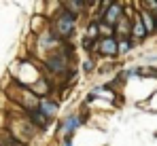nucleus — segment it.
Here are the masks:
<instances>
[{"instance_id":"obj_12","label":"nucleus","mask_w":157,"mask_h":146,"mask_svg":"<svg viewBox=\"0 0 157 146\" xmlns=\"http://www.w3.org/2000/svg\"><path fill=\"white\" fill-rule=\"evenodd\" d=\"M85 6H87L85 2H75V0L72 2H64V9H68V13H72V15H78Z\"/></svg>"},{"instance_id":"obj_7","label":"nucleus","mask_w":157,"mask_h":146,"mask_svg":"<svg viewBox=\"0 0 157 146\" xmlns=\"http://www.w3.org/2000/svg\"><path fill=\"white\" fill-rule=\"evenodd\" d=\"M130 36H134V38H138V40H142V38H147L149 34H147V30H144V25H142V21H140V17H138V13L134 15V19H132V34Z\"/></svg>"},{"instance_id":"obj_15","label":"nucleus","mask_w":157,"mask_h":146,"mask_svg":"<svg viewBox=\"0 0 157 146\" xmlns=\"http://www.w3.org/2000/svg\"><path fill=\"white\" fill-rule=\"evenodd\" d=\"M98 34H100V32H98V24H96V21H94V24H89V30H87V38H89V40H94Z\"/></svg>"},{"instance_id":"obj_4","label":"nucleus","mask_w":157,"mask_h":146,"mask_svg":"<svg viewBox=\"0 0 157 146\" xmlns=\"http://www.w3.org/2000/svg\"><path fill=\"white\" fill-rule=\"evenodd\" d=\"M28 119H30V125L36 127V129H47V125H49V119H47L43 112H38L36 108L28 110Z\"/></svg>"},{"instance_id":"obj_14","label":"nucleus","mask_w":157,"mask_h":146,"mask_svg":"<svg viewBox=\"0 0 157 146\" xmlns=\"http://www.w3.org/2000/svg\"><path fill=\"white\" fill-rule=\"evenodd\" d=\"M132 47H134V45H132L130 38H121V40H117V53H128Z\"/></svg>"},{"instance_id":"obj_17","label":"nucleus","mask_w":157,"mask_h":146,"mask_svg":"<svg viewBox=\"0 0 157 146\" xmlns=\"http://www.w3.org/2000/svg\"><path fill=\"white\" fill-rule=\"evenodd\" d=\"M91 68H94V59H87V62L83 64V70H87V72H89Z\"/></svg>"},{"instance_id":"obj_9","label":"nucleus","mask_w":157,"mask_h":146,"mask_svg":"<svg viewBox=\"0 0 157 146\" xmlns=\"http://www.w3.org/2000/svg\"><path fill=\"white\" fill-rule=\"evenodd\" d=\"M98 49H100L102 55H110V57H113V55H117V40H115V38H104Z\"/></svg>"},{"instance_id":"obj_10","label":"nucleus","mask_w":157,"mask_h":146,"mask_svg":"<svg viewBox=\"0 0 157 146\" xmlns=\"http://www.w3.org/2000/svg\"><path fill=\"white\" fill-rule=\"evenodd\" d=\"M81 123H83V117H78V114H70V117H68V119L64 121V131H66V133L70 136V133H72V131L77 129Z\"/></svg>"},{"instance_id":"obj_11","label":"nucleus","mask_w":157,"mask_h":146,"mask_svg":"<svg viewBox=\"0 0 157 146\" xmlns=\"http://www.w3.org/2000/svg\"><path fill=\"white\" fill-rule=\"evenodd\" d=\"M47 89H49V87H47V80H45L43 76L32 85V91H34L36 95H47Z\"/></svg>"},{"instance_id":"obj_3","label":"nucleus","mask_w":157,"mask_h":146,"mask_svg":"<svg viewBox=\"0 0 157 146\" xmlns=\"http://www.w3.org/2000/svg\"><path fill=\"white\" fill-rule=\"evenodd\" d=\"M121 15H123V4H119V2H113L108 9H106L104 17H102V21L106 25H115L119 19H121Z\"/></svg>"},{"instance_id":"obj_6","label":"nucleus","mask_w":157,"mask_h":146,"mask_svg":"<svg viewBox=\"0 0 157 146\" xmlns=\"http://www.w3.org/2000/svg\"><path fill=\"white\" fill-rule=\"evenodd\" d=\"M138 17H140V21L144 25V30H147V34H155V21H153V15H151V11L149 9H140L138 11Z\"/></svg>"},{"instance_id":"obj_2","label":"nucleus","mask_w":157,"mask_h":146,"mask_svg":"<svg viewBox=\"0 0 157 146\" xmlns=\"http://www.w3.org/2000/svg\"><path fill=\"white\" fill-rule=\"evenodd\" d=\"M70 53H72V49L68 47L66 43H62V49L55 51L53 55L47 57V66H49V70H53L55 74L68 72V68H70Z\"/></svg>"},{"instance_id":"obj_1","label":"nucleus","mask_w":157,"mask_h":146,"mask_svg":"<svg viewBox=\"0 0 157 146\" xmlns=\"http://www.w3.org/2000/svg\"><path fill=\"white\" fill-rule=\"evenodd\" d=\"M75 25H77V15H72V13H68V11H59V15L55 17V21H53V25H51V34L55 38L64 40V38L72 36Z\"/></svg>"},{"instance_id":"obj_16","label":"nucleus","mask_w":157,"mask_h":146,"mask_svg":"<svg viewBox=\"0 0 157 146\" xmlns=\"http://www.w3.org/2000/svg\"><path fill=\"white\" fill-rule=\"evenodd\" d=\"M83 49H85V51H94V49H96V40L85 38V40H83Z\"/></svg>"},{"instance_id":"obj_8","label":"nucleus","mask_w":157,"mask_h":146,"mask_svg":"<svg viewBox=\"0 0 157 146\" xmlns=\"http://www.w3.org/2000/svg\"><path fill=\"white\" fill-rule=\"evenodd\" d=\"M115 32H117L119 36H123V38H130V34H132V19H128V17L121 15V19L115 24Z\"/></svg>"},{"instance_id":"obj_5","label":"nucleus","mask_w":157,"mask_h":146,"mask_svg":"<svg viewBox=\"0 0 157 146\" xmlns=\"http://www.w3.org/2000/svg\"><path fill=\"white\" fill-rule=\"evenodd\" d=\"M38 112H43L47 119H51L53 114L57 112V104L53 102V99H47V97H40L38 99V108H36Z\"/></svg>"},{"instance_id":"obj_13","label":"nucleus","mask_w":157,"mask_h":146,"mask_svg":"<svg viewBox=\"0 0 157 146\" xmlns=\"http://www.w3.org/2000/svg\"><path fill=\"white\" fill-rule=\"evenodd\" d=\"M0 146H21L17 140H13L9 133H4V131H0Z\"/></svg>"}]
</instances>
